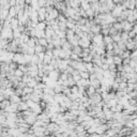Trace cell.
Returning <instances> with one entry per match:
<instances>
[{
	"mask_svg": "<svg viewBox=\"0 0 137 137\" xmlns=\"http://www.w3.org/2000/svg\"><path fill=\"white\" fill-rule=\"evenodd\" d=\"M29 109V106L26 102H22L19 105H18V112H26Z\"/></svg>",
	"mask_w": 137,
	"mask_h": 137,
	"instance_id": "cell-2",
	"label": "cell"
},
{
	"mask_svg": "<svg viewBox=\"0 0 137 137\" xmlns=\"http://www.w3.org/2000/svg\"><path fill=\"white\" fill-rule=\"evenodd\" d=\"M9 100H10V102L13 103V104H18V105H19V104L22 103V96H18V95H16L15 93L12 94Z\"/></svg>",
	"mask_w": 137,
	"mask_h": 137,
	"instance_id": "cell-1",
	"label": "cell"
},
{
	"mask_svg": "<svg viewBox=\"0 0 137 137\" xmlns=\"http://www.w3.org/2000/svg\"><path fill=\"white\" fill-rule=\"evenodd\" d=\"M16 77H18V78H22L24 75H25V73L24 72H22L19 69H17V70H15V74H14Z\"/></svg>",
	"mask_w": 137,
	"mask_h": 137,
	"instance_id": "cell-3",
	"label": "cell"
}]
</instances>
